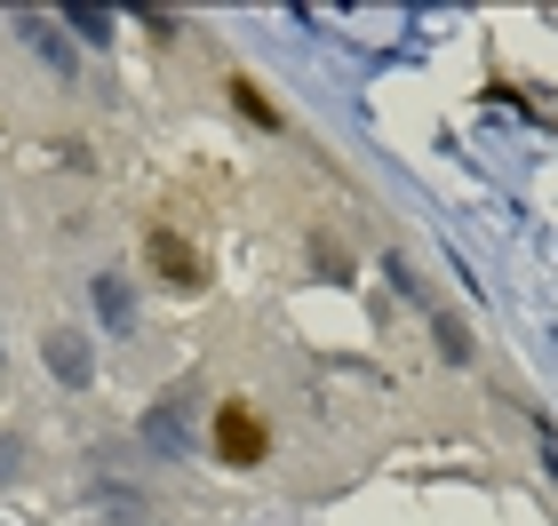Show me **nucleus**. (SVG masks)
I'll list each match as a JSON object with an SVG mask.
<instances>
[{
  "mask_svg": "<svg viewBox=\"0 0 558 526\" xmlns=\"http://www.w3.org/2000/svg\"><path fill=\"white\" fill-rule=\"evenodd\" d=\"M208 455L223 470H264L271 463V415L256 407V399H216V415H208Z\"/></svg>",
  "mask_w": 558,
  "mask_h": 526,
  "instance_id": "f257e3e1",
  "label": "nucleus"
},
{
  "mask_svg": "<svg viewBox=\"0 0 558 526\" xmlns=\"http://www.w3.org/2000/svg\"><path fill=\"white\" fill-rule=\"evenodd\" d=\"M223 96H232V112L247 120V129H264V136H288V105H279V96L256 81V72H223Z\"/></svg>",
  "mask_w": 558,
  "mask_h": 526,
  "instance_id": "7ed1b4c3",
  "label": "nucleus"
},
{
  "mask_svg": "<svg viewBox=\"0 0 558 526\" xmlns=\"http://www.w3.org/2000/svg\"><path fill=\"white\" fill-rule=\"evenodd\" d=\"M144 264L168 295H208V256H199L175 223H144Z\"/></svg>",
  "mask_w": 558,
  "mask_h": 526,
  "instance_id": "f03ea898",
  "label": "nucleus"
}]
</instances>
